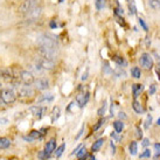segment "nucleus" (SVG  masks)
<instances>
[{
    "mask_svg": "<svg viewBox=\"0 0 160 160\" xmlns=\"http://www.w3.org/2000/svg\"><path fill=\"white\" fill-rule=\"evenodd\" d=\"M90 160H95V158H91V159H90Z\"/></svg>",
    "mask_w": 160,
    "mask_h": 160,
    "instance_id": "obj_53",
    "label": "nucleus"
},
{
    "mask_svg": "<svg viewBox=\"0 0 160 160\" xmlns=\"http://www.w3.org/2000/svg\"><path fill=\"white\" fill-rule=\"evenodd\" d=\"M143 90H144V86L143 84H133V86H132V92H133L134 99L141 94Z\"/></svg>",
    "mask_w": 160,
    "mask_h": 160,
    "instance_id": "obj_14",
    "label": "nucleus"
},
{
    "mask_svg": "<svg viewBox=\"0 0 160 160\" xmlns=\"http://www.w3.org/2000/svg\"><path fill=\"white\" fill-rule=\"evenodd\" d=\"M54 99V97L52 94H46V95H42L38 99V103H42V102H52Z\"/></svg>",
    "mask_w": 160,
    "mask_h": 160,
    "instance_id": "obj_16",
    "label": "nucleus"
},
{
    "mask_svg": "<svg viewBox=\"0 0 160 160\" xmlns=\"http://www.w3.org/2000/svg\"><path fill=\"white\" fill-rule=\"evenodd\" d=\"M41 13H42V7L35 6L33 10H31V11L26 14V18H27V20H29V21H35V20H38V19L40 18Z\"/></svg>",
    "mask_w": 160,
    "mask_h": 160,
    "instance_id": "obj_8",
    "label": "nucleus"
},
{
    "mask_svg": "<svg viewBox=\"0 0 160 160\" xmlns=\"http://www.w3.org/2000/svg\"><path fill=\"white\" fill-rule=\"evenodd\" d=\"M104 73H105V74H110V73H111V69H110V67H109V63H107V62L104 63Z\"/></svg>",
    "mask_w": 160,
    "mask_h": 160,
    "instance_id": "obj_38",
    "label": "nucleus"
},
{
    "mask_svg": "<svg viewBox=\"0 0 160 160\" xmlns=\"http://www.w3.org/2000/svg\"><path fill=\"white\" fill-rule=\"evenodd\" d=\"M113 128H115L117 133H120L124 128V123L122 120H116V122H113Z\"/></svg>",
    "mask_w": 160,
    "mask_h": 160,
    "instance_id": "obj_17",
    "label": "nucleus"
},
{
    "mask_svg": "<svg viewBox=\"0 0 160 160\" xmlns=\"http://www.w3.org/2000/svg\"><path fill=\"white\" fill-rule=\"evenodd\" d=\"M18 95L21 98H31L34 96V89L31 86L23 84L18 88Z\"/></svg>",
    "mask_w": 160,
    "mask_h": 160,
    "instance_id": "obj_4",
    "label": "nucleus"
},
{
    "mask_svg": "<svg viewBox=\"0 0 160 160\" xmlns=\"http://www.w3.org/2000/svg\"><path fill=\"white\" fill-rule=\"evenodd\" d=\"M38 47L42 57L54 60L59 54V43L55 36L49 34H41L38 38Z\"/></svg>",
    "mask_w": 160,
    "mask_h": 160,
    "instance_id": "obj_1",
    "label": "nucleus"
},
{
    "mask_svg": "<svg viewBox=\"0 0 160 160\" xmlns=\"http://www.w3.org/2000/svg\"><path fill=\"white\" fill-rule=\"evenodd\" d=\"M149 5L153 10H160V0H149Z\"/></svg>",
    "mask_w": 160,
    "mask_h": 160,
    "instance_id": "obj_26",
    "label": "nucleus"
},
{
    "mask_svg": "<svg viewBox=\"0 0 160 160\" xmlns=\"http://www.w3.org/2000/svg\"><path fill=\"white\" fill-rule=\"evenodd\" d=\"M17 78H20V81H21L23 84H27V86H31L34 83V75H33L32 71H29V70H20V73L19 75L17 76Z\"/></svg>",
    "mask_w": 160,
    "mask_h": 160,
    "instance_id": "obj_3",
    "label": "nucleus"
},
{
    "mask_svg": "<svg viewBox=\"0 0 160 160\" xmlns=\"http://www.w3.org/2000/svg\"><path fill=\"white\" fill-rule=\"evenodd\" d=\"M151 124H152V116L149 115L147 118H146V122H145V128H149Z\"/></svg>",
    "mask_w": 160,
    "mask_h": 160,
    "instance_id": "obj_37",
    "label": "nucleus"
},
{
    "mask_svg": "<svg viewBox=\"0 0 160 160\" xmlns=\"http://www.w3.org/2000/svg\"><path fill=\"white\" fill-rule=\"evenodd\" d=\"M138 21H139V25H140V26L143 27V29L147 32V31H149V27H147V25H146V22L144 21V19H141V18H139V19H138Z\"/></svg>",
    "mask_w": 160,
    "mask_h": 160,
    "instance_id": "obj_32",
    "label": "nucleus"
},
{
    "mask_svg": "<svg viewBox=\"0 0 160 160\" xmlns=\"http://www.w3.org/2000/svg\"><path fill=\"white\" fill-rule=\"evenodd\" d=\"M154 92H155V86L152 84V86H151V89H149V95H153Z\"/></svg>",
    "mask_w": 160,
    "mask_h": 160,
    "instance_id": "obj_41",
    "label": "nucleus"
},
{
    "mask_svg": "<svg viewBox=\"0 0 160 160\" xmlns=\"http://www.w3.org/2000/svg\"><path fill=\"white\" fill-rule=\"evenodd\" d=\"M157 74L159 75V78H160V69H158V70H157Z\"/></svg>",
    "mask_w": 160,
    "mask_h": 160,
    "instance_id": "obj_51",
    "label": "nucleus"
},
{
    "mask_svg": "<svg viewBox=\"0 0 160 160\" xmlns=\"http://www.w3.org/2000/svg\"><path fill=\"white\" fill-rule=\"evenodd\" d=\"M11 145V140L7 138H0V149H7Z\"/></svg>",
    "mask_w": 160,
    "mask_h": 160,
    "instance_id": "obj_18",
    "label": "nucleus"
},
{
    "mask_svg": "<svg viewBox=\"0 0 160 160\" xmlns=\"http://www.w3.org/2000/svg\"><path fill=\"white\" fill-rule=\"evenodd\" d=\"M36 4H38V0H25L19 7V12L27 14L31 10H33L36 6Z\"/></svg>",
    "mask_w": 160,
    "mask_h": 160,
    "instance_id": "obj_7",
    "label": "nucleus"
},
{
    "mask_svg": "<svg viewBox=\"0 0 160 160\" xmlns=\"http://www.w3.org/2000/svg\"><path fill=\"white\" fill-rule=\"evenodd\" d=\"M136 132H137L136 134H137V137H138L139 139H141V138H143V132H141V130H140V128H139L138 126L136 128Z\"/></svg>",
    "mask_w": 160,
    "mask_h": 160,
    "instance_id": "obj_39",
    "label": "nucleus"
},
{
    "mask_svg": "<svg viewBox=\"0 0 160 160\" xmlns=\"http://www.w3.org/2000/svg\"><path fill=\"white\" fill-rule=\"evenodd\" d=\"M149 139H144V140H143V146H144V147H146V146H149Z\"/></svg>",
    "mask_w": 160,
    "mask_h": 160,
    "instance_id": "obj_43",
    "label": "nucleus"
},
{
    "mask_svg": "<svg viewBox=\"0 0 160 160\" xmlns=\"http://www.w3.org/2000/svg\"><path fill=\"white\" fill-rule=\"evenodd\" d=\"M130 154L131 155H136L137 154V151H138V144H137V141H132L131 144H130Z\"/></svg>",
    "mask_w": 160,
    "mask_h": 160,
    "instance_id": "obj_19",
    "label": "nucleus"
},
{
    "mask_svg": "<svg viewBox=\"0 0 160 160\" xmlns=\"http://www.w3.org/2000/svg\"><path fill=\"white\" fill-rule=\"evenodd\" d=\"M36 64H39L43 70H52L55 68V62L54 60H49V59H46V57H40L38 59Z\"/></svg>",
    "mask_w": 160,
    "mask_h": 160,
    "instance_id": "obj_5",
    "label": "nucleus"
},
{
    "mask_svg": "<svg viewBox=\"0 0 160 160\" xmlns=\"http://www.w3.org/2000/svg\"><path fill=\"white\" fill-rule=\"evenodd\" d=\"M95 5H96L97 10H103L104 6H105V1L104 0H96L95 1Z\"/></svg>",
    "mask_w": 160,
    "mask_h": 160,
    "instance_id": "obj_28",
    "label": "nucleus"
},
{
    "mask_svg": "<svg viewBox=\"0 0 160 160\" xmlns=\"http://www.w3.org/2000/svg\"><path fill=\"white\" fill-rule=\"evenodd\" d=\"M132 107H133V110H134L137 113H143V112H144V109H143L141 104L139 103L138 101H134L133 104H132Z\"/></svg>",
    "mask_w": 160,
    "mask_h": 160,
    "instance_id": "obj_21",
    "label": "nucleus"
},
{
    "mask_svg": "<svg viewBox=\"0 0 160 160\" xmlns=\"http://www.w3.org/2000/svg\"><path fill=\"white\" fill-rule=\"evenodd\" d=\"M113 61L117 64H119V65H125V64H126V62H125L122 57H119V56H115V57H113Z\"/></svg>",
    "mask_w": 160,
    "mask_h": 160,
    "instance_id": "obj_30",
    "label": "nucleus"
},
{
    "mask_svg": "<svg viewBox=\"0 0 160 160\" xmlns=\"http://www.w3.org/2000/svg\"><path fill=\"white\" fill-rule=\"evenodd\" d=\"M55 147H56V141H55V139H50V140L46 144V146H44V152H46L48 155H50L54 151H55Z\"/></svg>",
    "mask_w": 160,
    "mask_h": 160,
    "instance_id": "obj_13",
    "label": "nucleus"
},
{
    "mask_svg": "<svg viewBox=\"0 0 160 160\" xmlns=\"http://www.w3.org/2000/svg\"><path fill=\"white\" fill-rule=\"evenodd\" d=\"M76 155H77V158H78V160H84L88 157V153H86V149L84 146H82L81 147V149L76 153Z\"/></svg>",
    "mask_w": 160,
    "mask_h": 160,
    "instance_id": "obj_15",
    "label": "nucleus"
},
{
    "mask_svg": "<svg viewBox=\"0 0 160 160\" xmlns=\"http://www.w3.org/2000/svg\"><path fill=\"white\" fill-rule=\"evenodd\" d=\"M86 78H88V71H86V74H83V76H82V80H83V81H86Z\"/></svg>",
    "mask_w": 160,
    "mask_h": 160,
    "instance_id": "obj_50",
    "label": "nucleus"
},
{
    "mask_svg": "<svg viewBox=\"0 0 160 160\" xmlns=\"http://www.w3.org/2000/svg\"><path fill=\"white\" fill-rule=\"evenodd\" d=\"M131 74H132V76L134 78H140L141 77V70H140V68H138V67H133L131 69Z\"/></svg>",
    "mask_w": 160,
    "mask_h": 160,
    "instance_id": "obj_24",
    "label": "nucleus"
},
{
    "mask_svg": "<svg viewBox=\"0 0 160 160\" xmlns=\"http://www.w3.org/2000/svg\"><path fill=\"white\" fill-rule=\"evenodd\" d=\"M110 136H111V138L112 139H115V141H120V140H122V137H120V136H118L117 132H112Z\"/></svg>",
    "mask_w": 160,
    "mask_h": 160,
    "instance_id": "obj_36",
    "label": "nucleus"
},
{
    "mask_svg": "<svg viewBox=\"0 0 160 160\" xmlns=\"http://www.w3.org/2000/svg\"><path fill=\"white\" fill-rule=\"evenodd\" d=\"M49 26H50L52 28H55V27H56L57 25H56V22H55V21H52V22H50V25H49Z\"/></svg>",
    "mask_w": 160,
    "mask_h": 160,
    "instance_id": "obj_49",
    "label": "nucleus"
},
{
    "mask_svg": "<svg viewBox=\"0 0 160 160\" xmlns=\"http://www.w3.org/2000/svg\"><path fill=\"white\" fill-rule=\"evenodd\" d=\"M139 62H140V65L143 67V68H145V69H152V67H153V60H152V57H151V55L147 53H144L141 54V56H140V59H139Z\"/></svg>",
    "mask_w": 160,
    "mask_h": 160,
    "instance_id": "obj_6",
    "label": "nucleus"
},
{
    "mask_svg": "<svg viewBox=\"0 0 160 160\" xmlns=\"http://www.w3.org/2000/svg\"><path fill=\"white\" fill-rule=\"evenodd\" d=\"M0 77L5 78V80H12L13 76V70L10 68H0Z\"/></svg>",
    "mask_w": 160,
    "mask_h": 160,
    "instance_id": "obj_12",
    "label": "nucleus"
},
{
    "mask_svg": "<svg viewBox=\"0 0 160 160\" xmlns=\"http://www.w3.org/2000/svg\"><path fill=\"white\" fill-rule=\"evenodd\" d=\"M123 13H124V11H123V8H120V7H117V8H116V14H119V15H123Z\"/></svg>",
    "mask_w": 160,
    "mask_h": 160,
    "instance_id": "obj_42",
    "label": "nucleus"
},
{
    "mask_svg": "<svg viewBox=\"0 0 160 160\" xmlns=\"http://www.w3.org/2000/svg\"><path fill=\"white\" fill-rule=\"evenodd\" d=\"M64 149H65V144H62V145H60L57 149H56V153H55V155L57 157V158H60L61 155H62V153L64 152Z\"/></svg>",
    "mask_w": 160,
    "mask_h": 160,
    "instance_id": "obj_27",
    "label": "nucleus"
},
{
    "mask_svg": "<svg viewBox=\"0 0 160 160\" xmlns=\"http://www.w3.org/2000/svg\"><path fill=\"white\" fill-rule=\"evenodd\" d=\"M29 138L33 140H35V139H40L41 138V131H36V130H33L31 131V133H29V136H28Z\"/></svg>",
    "mask_w": 160,
    "mask_h": 160,
    "instance_id": "obj_25",
    "label": "nucleus"
},
{
    "mask_svg": "<svg viewBox=\"0 0 160 160\" xmlns=\"http://www.w3.org/2000/svg\"><path fill=\"white\" fill-rule=\"evenodd\" d=\"M82 146H83V145H78V146H77V147H76V149H74V152H73L71 154H75V153H77V152H78V151L81 149V147H82Z\"/></svg>",
    "mask_w": 160,
    "mask_h": 160,
    "instance_id": "obj_45",
    "label": "nucleus"
},
{
    "mask_svg": "<svg viewBox=\"0 0 160 160\" xmlns=\"http://www.w3.org/2000/svg\"><path fill=\"white\" fill-rule=\"evenodd\" d=\"M119 118H120V119H122V118H123V119H125L126 116H125V113H124V112H119Z\"/></svg>",
    "mask_w": 160,
    "mask_h": 160,
    "instance_id": "obj_48",
    "label": "nucleus"
},
{
    "mask_svg": "<svg viewBox=\"0 0 160 160\" xmlns=\"http://www.w3.org/2000/svg\"><path fill=\"white\" fill-rule=\"evenodd\" d=\"M34 84H35V88L38 90H46L49 86V81L47 78H44V77H40V78L34 81Z\"/></svg>",
    "mask_w": 160,
    "mask_h": 160,
    "instance_id": "obj_10",
    "label": "nucleus"
},
{
    "mask_svg": "<svg viewBox=\"0 0 160 160\" xmlns=\"http://www.w3.org/2000/svg\"><path fill=\"white\" fill-rule=\"evenodd\" d=\"M0 98L5 104H12L17 99V92L14 91L13 88H10V86L2 88L0 90Z\"/></svg>",
    "mask_w": 160,
    "mask_h": 160,
    "instance_id": "obj_2",
    "label": "nucleus"
},
{
    "mask_svg": "<svg viewBox=\"0 0 160 160\" xmlns=\"http://www.w3.org/2000/svg\"><path fill=\"white\" fill-rule=\"evenodd\" d=\"M159 67H160V63H159ZM159 69H160V68H159Z\"/></svg>",
    "mask_w": 160,
    "mask_h": 160,
    "instance_id": "obj_54",
    "label": "nucleus"
},
{
    "mask_svg": "<svg viewBox=\"0 0 160 160\" xmlns=\"http://www.w3.org/2000/svg\"><path fill=\"white\" fill-rule=\"evenodd\" d=\"M111 149H112V154H115L116 153V146H115V144L111 141Z\"/></svg>",
    "mask_w": 160,
    "mask_h": 160,
    "instance_id": "obj_46",
    "label": "nucleus"
},
{
    "mask_svg": "<svg viewBox=\"0 0 160 160\" xmlns=\"http://www.w3.org/2000/svg\"><path fill=\"white\" fill-rule=\"evenodd\" d=\"M88 101H89V92H86V94L84 92H80L76 96V102H77V104H78L80 107H84L88 103Z\"/></svg>",
    "mask_w": 160,
    "mask_h": 160,
    "instance_id": "obj_11",
    "label": "nucleus"
},
{
    "mask_svg": "<svg viewBox=\"0 0 160 160\" xmlns=\"http://www.w3.org/2000/svg\"><path fill=\"white\" fill-rule=\"evenodd\" d=\"M38 157H39V159H41V160H47L48 158H49V155H48L44 151H41V152L38 154Z\"/></svg>",
    "mask_w": 160,
    "mask_h": 160,
    "instance_id": "obj_34",
    "label": "nucleus"
},
{
    "mask_svg": "<svg viewBox=\"0 0 160 160\" xmlns=\"http://www.w3.org/2000/svg\"><path fill=\"white\" fill-rule=\"evenodd\" d=\"M128 10H130V14L134 15L137 13V7L134 4V0H128Z\"/></svg>",
    "mask_w": 160,
    "mask_h": 160,
    "instance_id": "obj_22",
    "label": "nucleus"
},
{
    "mask_svg": "<svg viewBox=\"0 0 160 160\" xmlns=\"http://www.w3.org/2000/svg\"><path fill=\"white\" fill-rule=\"evenodd\" d=\"M158 157H160V144H154V158L157 159Z\"/></svg>",
    "mask_w": 160,
    "mask_h": 160,
    "instance_id": "obj_29",
    "label": "nucleus"
},
{
    "mask_svg": "<svg viewBox=\"0 0 160 160\" xmlns=\"http://www.w3.org/2000/svg\"><path fill=\"white\" fill-rule=\"evenodd\" d=\"M151 157V152H149V149H145L141 154H140V159H143V158H149Z\"/></svg>",
    "mask_w": 160,
    "mask_h": 160,
    "instance_id": "obj_35",
    "label": "nucleus"
},
{
    "mask_svg": "<svg viewBox=\"0 0 160 160\" xmlns=\"http://www.w3.org/2000/svg\"><path fill=\"white\" fill-rule=\"evenodd\" d=\"M104 122H105V119H104V118H103V119H99V120L97 122L96 125H95V126L92 128V130H94V131H97L98 128H99L101 126H102V125H103V124H104Z\"/></svg>",
    "mask_w": 160,
    "mask_h": 160,
    "instance_id": "obj_33",
    "label": "nucleus"
},
{
    "mask_svg": "<svg viewBox=\"0 0 160 160\" xmlns=\"http://www.w3.org/2000/svg\"><path fill=\"white\" fill-rule=\"evenodd\" d=\"M157 124H158V125H160V117H159V119H158V122H157Z\"/></svg>",
    "mask_w": 160,
    "mask_h": 160,
    "instance_id": "obj_52",
    "label": "nucleus"
},
{
    "mask_svg": "<svg viewBox=\"0 0 160 160\" xmlns=\"http://www.w3.org/2000/svg\"><path fill=\"white\" fill-rule=\"evenodd\" d=\"M104 144V139H98L97 141H95L94 143V145H92V147H91V149H92V152H97L98 149L102 147V145Z\"/></svg>",
    "mask_w": 160,
    "mask_h": 160,
    "instance_id": "obj_20",
    "label": "nucleus"
},
{
    "mask_svg": "<svg viewBox=\"0 0 160 160\" xmlns=\"http://www.w3.org/2000/svg\"><path fill=\"white\" fill-rule=\"evenodd\" d=\"M59 117H60V107H55L53 109V112H52V122L55 123Z\"/></svg>",
    "mask_w": 160,
    "mask_h": 160,
    "instance_id": "obj_23",
    "label": "nucleus"
},
{
    "mask_svg": "<svg viewBox=\"0 0 160 160\" xmlns=\"http://www.w3.org/2000/svg\"><path fill=\"white\" fill-rule=\"evenodd\" d=\"M29 111L34 117L36 118H42L47 111V107H29Z\"/></svg>",
    "mask_w": 160,
    "mask_h": 160,
    "instance_id": "obj_9",
    "label": "nucleus"
},
{
    "mask_svg": "<svg viewBox=\"0 0 160 160\" xmlns=\"http://www.w3.org/2000/svg\"><path fill=\"white\" fill-rule=\"evenodd\" d=\"M116 73H117V75H118V76H122V75L124 76V75H125V73H124V71H122L120 69H118V70H117V71H116Z\"/></svg>",
    "mask_w": 160,
    "mask_h": 160,
    "instance_id": "obj_47",
    "label": "nucleus"
},
{
    "mask_svg": "<svg viewBox=\"0 0 160 160\" xmlns=\"http://www.w3.org/2000/svg\"><path fill=\"white\" fill-rule=\"evenodd\" d=\"M0 86H1V83H0Z\"/></svg>",
    "mask_w": 160,
    "mask_h": 160,
    "instance_id": "obj_55",
    "label": "nucleus"
},
{
    "mask_svg": "<svg viewBox=\"0 0 160 160\" xmlns=\"http://www.w3.org/2000/svg\"><path fill=\"white\" fill-rule=\"evenodd\" d=\"M7 123H8V120L6 118H0V124H7Z\"/></svg>",
    "mask_w": 160,
    "mask_h": 160,
    "instance_id": "obj_44",
    "label": "nucleus"
},
{
    "mask_svg": "<svg viewBox=\"0 0 160 160\" xmlns=\"http://www.w3.org/2000/svg\"><path fill=\"white\" fill-rule=\"evenodd\" d=\"M83 131H84V125H82L81 130L78 131V133H77V136H76V140H78V139H80V137H81V136H82V133H83Z\"/></svg>",
    "mask_w": 160,
    "mask_h": 160,
    "instance_id": "obj_40",
    "label": "nucleus"
},
{
    "mask_svg": "<svg viewBox=\"0 0 160 160\" xmlns=\"http://www.w3.org/2000/svg\"><path fill=\"white\" fill-rule=\"evenodd\" d=\"M105 111H107V103L104 102V103H103V107H101V109L98 110V112H97V113H98L99 116H104Z\"/></svg>",
    "mask_w": 160,
    "mask_h": 160,
    "instance_id": "obj_31",
    "label": "nucleus"
}]
</instances>
